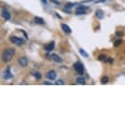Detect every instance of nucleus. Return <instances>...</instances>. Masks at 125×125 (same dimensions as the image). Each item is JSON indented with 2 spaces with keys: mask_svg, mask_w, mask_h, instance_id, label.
Returning <instances> with one entry per match:
<instances>
[{
  "mask_svg": "<svg viewBox=\"0 0 125 125\" xmlns=\"http://www.w3.org/2000/svg\"><path fill=\"white\" fill-rule=\"evenodd\" d=\"M15 49L14 48H7L6 50H5L4 52H2V60L5 61V63H7V61L12 60V58L14 57V55H15Z\"/></svg>",
  "mask_w": 125,
  "mask_h": 125,
  "instance_id": "nucleus-1",
  "label": "nucleus"
},
{
  "mask_svg": "<svg viewBox=\"0 0 125 125\" xmlns=\"http://www.w3.org/2000/svg\"><path fill=\"white\" fill-rule=\"evenodd\" d=\"M74 69L77 72V74H80V75H82L83 73H84V66H83V64L81 63V61H75L73 65Z\"/></svg>",
  "mask_w": 125,
  "mask_h": 125,
  "instance_id": "nucleus-2",
  "label": "nucleus"
},
{
  "mask_svg": "<svg viewBox=\"0 0 125 125\" xmlns=\"http://www.w3.org/2000/svg\"><path fill=\"white\" fill-rule=\"evenodd\" d=\"M9 40H10V42L14 43V44H16V46H23L24 42H25V40H24V39L18 38V36H14V35H12Z\"/></svg>",
  "mask_w": 125,
  "mask_h": 125,
  "instance_id": "nucleus-3",
  "label": "nucleus"
},
{
  "mask_svg": "<svg viewBox=\"0 0 125 125\" xmlns=\"http://www.w3.org/2000/svg\"><path fill=\"white\" fill-rule=\"evenodd\" d=\"M88 12H89V8L85 7V6H81V5H78L77 7H76V9H75V14L76 15H84Z\"/></svg>",
  "mask_w": 125,
  "mask_h": 125,
  "instance_id": "nucleus-4",
  "label": "nucleus"
},
{
  "mask_svg": "<svg viewBox=\"0 0 125 125\" xmlns=\"http://www.w3.org/2000/svg\"><path fill=\"white\" fill-rule=\"evenodd\" d=\"M46 77H47L49 81H54V80H56L57 74H56L55 71L50 69V71H48V72H47V74H46Z\"/></svg>",
  "mask_w": 125,
  "mask_h": 125,
  "instance_id": "nucleus-5",
  "label": "nucleus"
},
{
  "mask_svg": "<svg viewBox=\"0 0 125 125\" xmlns=\"http://www.w3.org/2000/svg\"><path fill=\"white\" fill-rule=\"evenodd\" d=\"M27 63H29V60H27V58L25 56H22L18 58V65L21 67H26L27 66Z\"/></svg>",
  "mask_w": 125,
  "mask_h": 125,
  "instance_id": "nucleus-6",
  "label": "nucleus"
},
{
  "mask_svg": "<svg viewBox=\"0 0 125 125\" xmlns=\"http://www.w3.org/2000/svg\"><path fill=\"white\" fill-rule=\"evenodd\" d=\"M2 74H4L2 77H4L5 80H10V78H13V74H12V72H10V68H6Z\"/></svg>",
  "mask_w": 125,
  "mask_h": 125,
  "instance_id": "nucleus-7",
  "label": "nucleus"
},
{
  "mask_svg": "<svg viewBox=\"0 0 125 125\" xmlns=\"http://www.w3.org/2000/svg\"><path fill=\"white\" fill-rule=\"evenodd\" d=\"M1 15H2V17H4L6 21H9V19H10V13H9L6 8H1Z\"/></svg>",
  "mask_w": 125,
  "mask_h": 125,
  "instance_id": "nucleus-8",
  "label": "nucleus"
},
{
  "mask_svg": "<svg viewBox=\"0 0 125 125\" xmlns=\"http://www.w3.org/2000/svg\"><path fill=\"white\" fill-rule=\"evenodd\" d=\"M54 48H55V42L52 41V42L48 43V44H46V46H44V50H46L47 52H50V51H52V50H54Z\"/></svg>",
  "mask_w": 125,
  "mask_h": 125,
  "instance_id": "nucleus-9",
  "label": "nucleus"
},
{
  "mask_svg": "<svg viewBox=\"0 0 125 125\" xmlns=\"http://www.w3.org/2000/svg\"><path fill=\"white\" fill-rule=\"evenodd\" d=\"M61 30L64 31L65 33H72V30H71V27L68 25H66V24H61Z\"/></svg>",
  "mask_w": 125,
  "mask_h": 125,
  "instance_id": "nucleus-10",
  "label": "nucleus"
},
{
  "mask_svg": "<svg viewBox=\"0 0 125 125\" xmlns=\"http://www.w3.org/2000/svg\"><path fill=\"white\" fill-rule=\"evenodd\" d=\"M104 16H105V13L102 12V10H100V9H99V10H97V12H95V17H97V18L101 19Z\"/></svg>",
  "mask_w": 125,
  "mask_h": 125,
  "instance_id": "nucleus-11",
  "label": "nucleus"
},
{
  "mask_svg": "<svg viewBox=\"0 0 125 125\" xmlns=\"http://www.w3.org/2000/svg\"><path fill=\"white\" fill-rule=\"evenodd\" d=\"M54 61H56V63H61L63 59H61V57H59L58 55H52V58H51Z\"/></svg>",
  "mask_w": 125,
  "mask_h": 125,
  "instance_id": "nucleus-12",
  "label": "nucleus"
},
{
  "mask_svg": "<svg viewBox=\"0 0 125 125\" xmlns=\"http://www.w3.org/2000/svg\"><path fill=\"white\" fill-rule=\"evenodd\" d=\"M34 22L36 23V24H44V21H43L42 18H40V17H34Z\"/></svg>",
  "mask_w": 125,
  "mask_h": 125,
  "instance_id": "nucleus-13",
  "label": "nucleus"
},
{
  "mask_svg": "<svg viewBox=\"0 0 125 125\" xmlns=\"http://www.w3.org/2000/svg\"><path fill=\"white\" fill-rule=\"evenodd\" d=\"M76 83L77 84H85V80L83 77H77L76 78Z\"/></svg>",
  "mask_w": 125,
  "mask_h": 125,
  "instance_id": "nucleus-14",
  "label": "nucleus"
},
{
  "mask_svg": "<svg viewBox=\"0 0 125 125\" xmlns=\"http://www.w3.org/2000/svg\"><path fill=\"white\" fill-rule=\"evenodd\" d=\"M80 54H81L82 56H84V57H88V56H89V55H88V52H85L84 50H83V49H80Z\"/></svg>",
  "mask_w": 125,
  "mask_h": 125,
  "instance_id": "nucleus-15",
  "label": "nucleus"
},
{
  "mask_svg": "<svg viewBox=\"0 0 125 125\" xmlns=\"http://www.w3.org/2000/svg\"><path fill=\"white\" fill-rule=\"evenodd\" d=\"M106 59H107V56H106V55H100L99 56V60H106Z\"/></svg>",
  "mask_w": 125,
  "mask_h": 125,
  "instance_id": "nucleus-16",
  "label": "nucleus"
},
{
  "mask_svg": "<svg viewBox=\"0 0 125 125\" xmlns=\"http://www.w3.org/2000/svg\"><path fill=\"white\" fill-rule=\"evenodd\" d=\"M108 82V77H102L101 78V83L102 84H105V83H107Z\"/></svg>",
  "mask_w": 125,
  "mask_h": 125,
  "instance_id": "nucleus-17",
  "label": "nucleus"
},
{
  "mask_svg": "<svg viewBox=\"0 0 125 125\" xmlns=\"http://www.w3.org/2000/svg\"><path fill=\"white\" fill-rule=\"evenodd\" d=\"M34 76H35V78H38V80H40V78H41V75H40V73H34Z\"/></svg>",
  "mask_w": 125,
  "mask_h": 125,
  "instance_id": "nucleus-18",
  "label": "nucleus"
},
{
  "mask_svg": "<svg viewBox=\"0 0 125 125\" xmlns=\"http://www.w3.org/2000/svg\"><path fill=\"white\" fill-rule=\"evenodd\" d=\"M56 84H58V85H61V84H64V81H61V80H58L56 82Z\"/></svg>",
  "mask_w": 125,
  "mask_h": 125,
  "instance_id": "nucleus-19",
  "label": "nucleus"
},
{
  "mask_svg": "<svg viewBox=\"0 0 125 125\" xmlns=\"http://www.w3.org/2000/svg\"><path fill=\"white\" fill-rule=\"evenodd\" d=\"M121 42H122V40H118V41H116V42L114 43V46H119V44H121Z\"/></svg>",
  "mask_w": 125,
  "mask_h": 125,
  "instance_id": "nucleus-20",
  "label": "nucleus"
},
{
  "mask_svg": "<svg viewBox=\"0 0 125 125\" xmlns=\"http://www.w3.org/2000/svg\"><path fill=\"white\" fill-rule=\"evenodd\" d=\"M42 2H43L44 5H46V4H47V0H42Z\"/></svg>",
  "mask_w": 125,
  "mask_h": 125,
  "instance_id": "nucleus-21",
  "label": "nucleus"
}]
</instances>
